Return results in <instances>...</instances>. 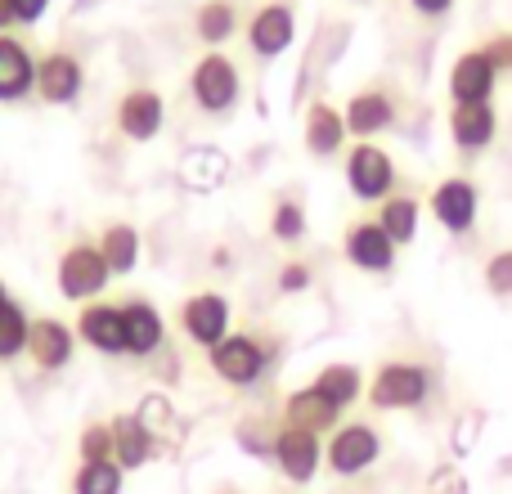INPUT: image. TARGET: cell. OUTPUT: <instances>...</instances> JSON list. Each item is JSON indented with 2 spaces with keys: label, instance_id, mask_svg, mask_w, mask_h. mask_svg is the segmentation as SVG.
<instances>
[{
  "label": "cell",
  "instance_id": "5bb4252c",
  "mask_svg": "<svg viewBox=\"0 0 512 494\" xmlns=\"http://www.w3.org/2000/svg\"><path fill=\"white\" fill-rule=\"evenodd\" d=\"M86 90V63L72 50H50L36 59V99L50 108H72Z\"/></svg>",
  "mask_w": 512,
  "mask_h": 494
},
{
  "label": "cell",
  "instance_id": "74e56055",
  "mask_svg": "<svg viewBox=\"0 0 512 494\" xmlns=\"http://www.w3.org/2000/svg\"><path fill=\"white\" fill-rule=\"evenodd\" d=\"M14 27V9H9V0H0V32H9Z\"/></svg>",
  "mask_w": 512,
  "mask_h": 494
},
{
  "label": "cell",
  "instance_id": "2e32d148",
  "mask_svg": "<svg viewBox=\"0 0 512 494\" xmlns=\"http://www.w3.org/2000/svg\"><path fill=\"white\" fill-rule=\"evenodd\" d=\"M301 144H306V153L319 162L351 149V131H346L342 108L328 104V99H310L306 117H301Z\"/></svg>",
  "mask_w": 512,
  "mask_h": 494
},
{
  "label": "cell",
  "instance_id": "603a6c76",
  "mask_svg": "<svg viewBox=\"0 0 512 494\" xmlns=\"http://www.w3.org/2000/svg\"><path fill=\"white\" fill-rule=\"evenodd\" d=\"M373 221L382 225V230L391 234V243L405 247L418 239V221H423V198H418L414 185H400L391 198H382L378 212H373Z\"/></svg>",
  "mask_w": 512,
  "mask_h": 494
},
{
  "label": "cell",
  "instance_id": "f1b7e54d",
  "mask_svg": "<svg viewBox=\"0 0 512 494\" xmlns=\"http://www.w3.org/2000/svg\"><path fill=\"white\" fill-rule=\"evenodd\" d=\"M306 203H301L297 194H283V198H274V207H270V234L279 239L283 247H292V243H301L306 239Z\"/></svg>",
  "mask_w": 512,
  "mask_h": 494
},
{
  "label": "cell",
  "instance_id": "4fadbf2b",
  "mask_svg": "<svg viewBox=\"0 0 512 494\" xmlns=\"http://www.w3.org/2000/svg\"><path fill=\"white\" fill-rule=\"evenodd\" d=\"M113 126H117V135L131 144L158 140L162 126H167V99H162L153 86H131L122 99H117Z\"/></svg>",
  "mask_w": 512,
  "mask_h": 494
},
{
  "label": "cell",
  "instance_id": "7c38bea8",
  "mask_svg": "<svg viewBox=\"0 0 512 494\" xmlns=\"http://www.w3.org/2000/svg\"><path fill=\"white\" fill-rule=\"evenodd\" d=\"M297 41V9L292 0H265L252 9L248 18V50L261 63H274L279 54H288V45Z\"/></svg>",
  "mask_w": 512,
  "mask_h": 494
},
{
  "label": "cell",
  "instance_id": "6da1fadb",
  "mask_svg": "<svg viewBox=\"0 0 512 494\" xmlns=\"http://www.w3.org/2000/svg\"><path fill=\"white\" fill-rule=\"evenodd\" d=\"M436 396V369L427 360H409V355H391L373 369L369 378V400L378 414H400V409H423Z\"/></svg>",
  "mask_w": 512,
  "mask_h": 494
},
{
  "label": "cell",
  "instance_id": "4dcf8cb0",
  "mask_svg": "<svg viewBox=\"0 0 512 494\" xmlns=\"http://www.w3.org/2000/svg\"><path fill=\"white\" fill-rule=\"evenodd\" d=\"M481 283H486L490 297L512 301V247H499V252L486 256V265H481Z\"/></svg>",
  "mask_w": 512,
  "mask_h": 494
},
{
  "label": "cell",
  "instance_id": "30bf717a",
  "mask_svg": "<svg viewBox=\"0 0 512 494\" xmlns=\"http://www.w3.org/2000/svg\"><path fill=\"white\" fill-rule=\"evenodd\" d=\"M270 463L279 468L283 481L292 486H310L324 468V436L301 432V427H274V445H270Z\"/></svg>",
  "mask_w": 512,
  "mask_h": 494
},
{
  "label": "cell",
  "instance_id": "f35d334b",
  "mask_svg": "<svg viewBox=\"0 0 512 494\" xmlns=\"http://www.w3.org/2000/svg\"><path fill=\"white\" fill-rule=\"evenodd\" d=\"M5 301H9V288H5V279H0V306H5Z\"/></svg>",
  "mask_w": 512,
  "mask_h": 494
},
{
  "label": "cell",
  "instance_id": "ba28073f",
  "mask_svg": "<svg viewBox=\"0 0 512 494\" xmlns=\"http://www.w3.org/2000/svg\"><path fill=\"white\" fill-rule=\"evenodd\" d=\"M400 113H405V99H400V90L387 86V81H373V86L355 90V95L342 104L351 140H373V135L391 131V126L400 122Z\"/></svg>",
  "mask_w": 512,
  "mask_h": 494
},
{
  "label": "cell",
  "instance_id": "cb8c5ba5",
  "mask_svg": "<svg viewBox=\"0 0 512 494\" xmlns=\"http://www.w3.org/2000/svg\"><path fill=\"white\" fill-rule=\"evenodd\" d=\"M108 427H113V459L122 472H135L153 459V427L140 414H117L108 418Z\"/></svg>",
  "mask_w": 512,
  "mask_h": 494
},
{
  "label": "cell",
  "instance_id": "8d00e7d4",
  "mask_svg": "<svg viewBox=\"0 0 512 494\" xmlns=\"http://www.w3.org/2000/svg\"><path fill=\"white\" fill-rule=\"evenodd\" d=\"M409 9H414L418 18H445L454 9V0H409Z\"/></svg>",
  "mask_w": 512,
  "mask_h": 494
},
{
  "label": "cell",
  "instance_id": "f546056e",
  "mask_svg": "<svg viewBox=\"0 0 512 494\" xmlns=\"http://www.w3.org/2000/svg\"><path fill=\"white\" fill-rule=\"evenodd\" d=\"M122 486H126V472L117 468V459L81 463L72 472V494H122Z\"/></svg>",
  "mask_w": 512,
  "mask_h": 494
},
{
  "label": "cell",
  "instance_id": "d6986e66",
  "mask_svg": "<svg viewBox=\"0 0 512 494\" xmlns=\"http://www.w3.org/2000/svg\"><path fill=\"white\" fill-rule=\"evenodd\" d=\"M77 342H86L99 355H126V328H122V306L113 301H86L77 315Z\"/></svg>",
  "mask_w": 512,
  "mask_h": 494
},
{
  "label": "cell",
  "instance_id": "3957f363",
  "mask_svg": "<svg viewBox=\"0 0 512 494\" xmlns=\"http://www.w3.org/2000/svg\"><path fill=\"white\" fill-rule=\"evenodd\" d=\"M342 171H346V189H351L355 203L378 207L382 198H391L400 189L396 158H391L378 140H355L351 149L342 153Z\"/></svg>",
  "mask_w": 512,
  "mask_h": 494
},
{
  "label": "cell",
  "instance_id": "52a82bcc",
  "mask_svg": "<svg viewBox=\"0 0 512 494\" xmlns=\"http://www.w3.org/2000/svg\"><path fill=\"white\" fill-rule=\"evenodd\" d=\"M427 212L436 216L445 234L454 239H468L477 230V216H481V185L472 176H445L432 185L427 194Z\"/></svg>",
  "mask_w": 512,
  "mask_h": 494
},
{
  "label": "cell",
  "instance_id": "8992f818",
  "mask_svg": "<svg viewBox=\"0 0 512 494\" xmlns=\"http://www.w3.org/2000/svg\"><path fill=\"white\" fill-rule=\"evenodd\" d=\"M54 283H59L63 301L86 306V301H95L113 283V270H108L104 252L95 243H72V247H63L59 265H54Z\"/></svg>",
  "mask_w": 512,
  "mask_h": 494
},
{
  "label": "cell",
  "instance_id": "44dd1931",
  "mask_svg": "<svg viewBox=\"0 0 512 494\" xmlns=\"http://www.w3.org/2000/svg\"><path fill=\"white\" fill-rule=\"evenodd\" d=\"M342 414L328 396H319L315 387H297L283 396V427H301V432H315V436H328L333 427H342Z\"/></svg>",
  "mask_w": 512,
  "mask_h": 494
},
{
  "label": "cell",
  "instance_id": "836d02e7",
  "mask_svg": "<svg viewBox=\"0 0 512 494\" xmlns=\"http://www.w3.org/2000/svg\"><path fill=\"white\" fill-rule=\"evenodd\" d=\"M481 50H486V59L495 63V72L504 77V72H512V32H495L481 41Z\"/></svg>",
  "mask_w": 512,
  "mask_h": 494
},
{
  "label": "cell",
  "instance_id": "d6a6232c",
  "mask_svg": "<svg viewBox=\"0 0 512 494\" xmlns=\"http://www.w3.org/2000/svg\"><path fill=\"white\" fill-rule=\"evenodd\" d=\"M310 283H315V265L297 256V261H283L279 265V279H274V288H279L283 297H301Z\"/></svg>",
  "mask_w": 512,
  "mask_h": 494
},
{
  "label": "cell",
  "instance_id": "e0dca14e",
  "mask_svg": "<svg viewBox=\"0 0 512 494\" xmlns=\"http://www.w3.org/2000/svg\"><path fill=\"white\" fill-rule=\"evenodd\" d=\"M445 90H450V104H495L499 72H495V63L486 59L481 45H472V50H463L459 59H454Z\"/></svg>",
  "mask_w": 512,
  "mask_h": 494
},
{
  "label": "cell",
  "instance_id": "484cf974",
  "mask_svg": "<svg viewBox=\"0 0 512 494\" xmlns=\"http://www.w3.org/2000/svg\"><path fill=\"white\" fill-rule=\"evenodd\" d=\"M95 247L104 252V261H108V270H113V279H117V274H131L135 265H140V230H135V225H126V221L104 225Z\"/></svg>",
  "mask_w": 512,
  "mask_h": 494
},
{
  "label": "cell",
  "instance_id": "9c48e42d",
  "mask_svg": "<svg viewBox=\"0 0 512 494\" xmlns=\"http://www.w3.org/2000/svg\"><path fill=\"white\" fill-rule=\"evenodd\" d=\"M180 333L194 346H203V351L221 346L225 337L234 333L230 297L216 288H203V292H194V297H185V306H180Z\"/></svg>",
  "mask_w": 512,
  "mask_h": 494
},
{
  "label": "cell",
  "instance_id": "277c9868",
  "mask_svg": "<svg viewBox=\"0 0 512 494\" xmlns=\"http://www.w3.org/2000/svg\"><path fill=\"white\" fill-rule=\"evenodd\" d=\"M189 95H194L198 113L207 117H230L243 104V72L225 50H207L189 72Z\"/></svg>",
  "mask_w": 512,
  "mask_h": 494
},
{
  "label": "cell",
  "instance_id": "1f68e13d",
  "mask_svg": "<svg viewBox=\"0 0 512 494\" xmlns=\"http://www.w3.org/2000/svg\"><path fill=\"white\" fill-rule=\"evenodd\" d=\"M77 459L81 463H104L113 459V427L108 423H86L77 436Z\"/></svg>",
  "mask_w": 512,
  "mask_h": 494
},
{
  "label": "cell",
  "instance_id": "ac0fdd59",
  "mask_svg": "<svg viewBox=\"0 0 512 494\" xmlns=\"http://www.w3.org/2000/svg\"><path fill=\"white\" fill-rule=\"evenodd\" d=\"M122 328H126V355H135V360H153L167 346V319L149 297L122 301Z\"/></svg>",
  "mask_w": 512,
  "mask_h": 494
},
{
  "label": "cell",
  "instance_id": "9a60e30c",
  "mask_svg": "<svg viewBox=\"0 0 512 494\" xmlns=\"http://www.w3.org/2000/svg\"><path fill=\"white\" fill-rule=\"evenodd\" d=\"M445 131H450L454 153L481 158V153L499 140V113H495V104H450Z\"/></svg>",
  "mask_w": 512,
  "mask_h": 494
},
{
  "label": "cell",
  "instance_id": "5b68a950",
  "mask_svg": "<svg viewBox=\"0 0 512 494\" xmlns=\"http://www.w3.org/2000/svg\"><path fill=\"white\" fill-rule=\"evenodd\" d=\"M382 450H387L382 427L360 423V418H355V423H342V427H333V432H328L324 468L333 472V477H342V481H355V477H364V472L382 459Z\"/></svg>",
  "mask_w": 512,
  "mask_h": 494
},
{
  "label": "cell",
  "instance_id": "4316f807",
  "mask_svg": "<svg viewBox=\"0 0 512 494\" xmlns=\"http://www.w3.org/2000/svg\"><path fill=\"white\" fill-rule=\"evenodd\" d=\"M234 32H239V5H234V0H203V5H198L194 36L207 45V50L225 45Z\"/></svg>",
  "mask_w": 512,
  "mask_h": 494
},
{
  "label": "cell",
  "instance_id": "8fae6325",
  "mask_svg": "<svg viewBox=\"0 0 512 494\" xmlns=\"http://www.w3.org/2000/svg\"><path fill=\"white\" fill-rule=\"evenodd\" d=\"M396 252L400 247L391 243V234L382 230L373 216H355V221H346L342 256H346V265H355L360 274H391L396 270Z\"/></svg>",
  "mask_w": 512,
  "mask_h": 494
},
{
  "label": "cell",
  "instance_id": "e575fe53",
  "mask_svg": "<svg viewBox=\"0 0 512 494\" xmlns=\"http://www.w3.org/2000/svg\"><path fill=\"white\" fill-rule=\"evenodd\" d=\"M427 494H468V477H463L459 468H436L432 477H427Z\"/></svg>",
  "mask_w": 512,
  "mask_h": 494
},
{
  "label": "cell",
  "instance_id": "7a4b0ae2",
  "mask_svg": "<svg viewBox=\"0 0 512 494\" xmlns=\"http://www.w3.org/2000/svg\"><path fill=\"white\" fill-rule=\"evenodd\" d=\"M274 355H279V346H274L270 337H261L256 328H239V333H230L221 346L207 351V364H212V373L225 387L248 391L274 369Z\"/></svg>",
  "mask_w": 512,
  "mask_h": 494
},
{
  "label": "cell",
  "instance_id": "d4e9b609",
  "mask_svg": "<svg viewBox=\"0 0 512 494\" xmlns=\"http://www.w3.org/2000/svg\"><path fill=\"white\" fill-rule=\"evenodd\" d=\"M310 387L319 391V396H328L337 409H351L355 400L369 391V382H364V369L360 364H346V360H337V364H324V369L315 373V382Z\"/></svg>",
  "mask_w": 512,
  "mask_h": 494
},
{
  "label": "cell",
  "instance_id": "ffe728a7",
  "mask_svg": "<svg viewBox=\"0 0 512 494\" xmlns=\"http://www.w3.org/2000/svg\"><path fill=\"white\" fill-rule=\"evenodd\" d=\"M27 355H32L36 369L45 373H59L72 364L77 355V328H68L63 319L54 315H36L32 319V337H27Z\"/></svg>",
  "mask_w": 512,
  "mask_h": 494
},
{
  "label": "cell",
  "instance_id": "d590c367",
  "mask_svg": "<svg viewBox=\"0 0 512 494\" xmlns=\"http://www.w3.org/2000/svg\"><path fill=\"white\" fill-rule=\"evenodd\" d=\"M9 9H14V27H36L50 9V0H9Z\"/></svg>",
  "mask_w": 512,
  "mask_h": 494
},
{
  "label": "cell",
  "instance_id": "7402d4cb",
  "mask_svg": "<svg viewBox=\"0 0 512 494\" xmlns=\"http://www.w3.org/2000/svg\"><path fill=\"white\" fill-rule=\"evenodd\" d=\"M36 95V59L18 36L0 32V104H23Z\"/></svg>",
  "mask_w": 512,
  "mask_h": 494
},
{
  "label": "cell",
  "instance_id": "83f0119b",
  "mask_svg": "<svg viewBox=\"0 0 512 494\" xmlns=\"http://www.w3.org/2000/svg\"><path fill=\"white\" fill-rule=\"evenodd\" d=\"M27 337H32V319H27V310L18 306L14 297H9L5 306H0V364L27 355Z\"/></svg>",
  "mask_w": 512,
  "mask_h": 494
}]
</instances>
